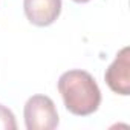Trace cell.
Listing matches in <instances>:
<instances>
[{"label": "cell", "instance_id": "4", "mask_svg": "<svg viewBox=\"0 0 130 130\" xmlns=\"http://www.w3.org/2000/svg\"><path fill=\"white\" fill-rule=\"evenodd\" d=\"M28 20L35 26H49L61 14V0H23Z\"/></svg>", "mask_w": 130, "mask_h": 130}, {"label": "cell", "instance_id": "6", "mask_svg": "<svg viewBox=\"0 0 130 130\" xmlns=\"http://www.w3.org/2000/svg\"><path fill=\"white\" fill-rule=\"evenodd\" d=\"M75 3H87V2H90V0H74Z\"/></svg>", "mask_w": 130, "mask_h": 130}, {"label": "cell", "instance_id": "5", "mask_svg": "<svg viewBox=\"0 0 130 130\" xmlns=\"http://www.w3.org/2000/svg\"><path fill=\"white\" fill-rule=\"evenodd\" d=\"M15 128L17 122L14 113L3 104H0V130H15Z\"/></svg>", "mask_w": 130, "mask_h": 130}, {"label": "cell", "instance_id": "3", "mask_svg": "<svg viewBox=\"0 0 130 130\" xmlns=\"http://www.w3.org/2000/svg\"><path fill=\"white\" fill-rule=\"evenodd\" d=\"M107 86L119 95H130V49L122 47L104 74Z\"/></svg>", "mask_w": 130, "mask_h": 130}, {"label": "cell", "instance_id": "1", "mask_svg": "<svg viewBox=\"0 0 130 130\" xmlns=\"http://www.w3.org/2000/svg\"><path fill=\"white\" fill-rule=\"evenodd\" d=\"M58 92L66 109L77 116H87L98 110L101 104V90L95 78L80 69L64 72L58 80Z\"/></svg>", "mask_w": 130, "mask_h": 130}, {"label": "cell", "instance_id": "2", "mask_svg": "<svg viewBox=\"0 0 130 130\" xmlns=\"http://www.w3.org/2000/svg\"><path fill=\"white\" fill-rule=\"evenodd\" d=\"M25 124L28 130H52L58 125V112L46 95H34L25 104Z\"/></svg>", "mask_w": 130, "mask_h": 130}]
</instances>
